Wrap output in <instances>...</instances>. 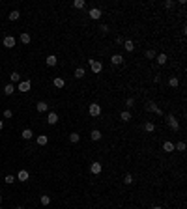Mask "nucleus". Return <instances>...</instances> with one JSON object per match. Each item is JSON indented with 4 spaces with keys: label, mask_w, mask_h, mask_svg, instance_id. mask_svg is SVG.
Here are the masks:
<instances>
[{
    "label": "nucleus",
    "mask_w": 187,
    "mask_h": 209,
    "mask_svg": "<svg viewBox=\"0 0 187 209\" xmlns=\"http://www.w3.org/2000/svg\"><path fill=\"white\" fill-rule=\"evenodd\" d=\"M166 123H169V127L172 129V131H178V129H180V123H178V120L172 116V114H169V116H166Z\"/></svg>",
    "instance_id": "nucleus-1"
},
{
    "label": "nucleus",
    "mask_w": 187,
    "mask_h": 209,
    "mask_svg": "<svg viewBox=\"0 0 187 209\" xmlns=\"http://www.w3.org/2000/svg\"><path fill=\"white\" fill-rule=\"evenodd\" d=\"M90 62V67H92V73H101L103 71V62L99 60H88Z\"/></svg>",
    "instance_id": "nucleus-2"
},
{
    "label": "nucleus",
    "mask_w": 187,
    "mask_h": 209,
    "mask_svg": "<svg viewBox=\"0 0 187 209\" xmlns=\"http://www.w3.org/2000/svg\"><path fill=\"white\" fill-rule=\"evenodd\" d=\"M88 112H90V116H94V118L101 116V105L92 103V105H90V108H88Z\"/></svg>",
    "instance_id": "nucleus-3"
},
{
    "label": "nucleus",
    "mask_w": 187,
    "mask_h": 209,
    "mask_svg": "<svg viewBox=\"0 0 187 209\" xmlns=\"http://www.w3.org/2000/svg\"><path fill=\"white\" fill-rule=\"evenodd\" d=\"M146 110H148V112H155V114H159V116H161V108H159V106L153 103V101H148V103H146Z\"/></svg>",
    "instance_id": "nucleus-4"
},
{
    "label": "nucleus",
    "mask_w": 187,
    "mask_h": 209,
    "mask_svg": "<svg viewBox=\"0 0 187 209\" xmlns=\"http://www.w3.org/2000/svg\"><path fill=\"white\" fill-rule=\"evenodd\" d=\"M30 88H32V82L30 80H21L19 82V92H30Z\"/></svg>",
    "instance_id": "nucleus-5"
},
{
    "label": "nucleus",
    "mask_w": 187,
    "mask_h": 209,
    "mask_svg": "<svg viewBox=\"0 0 187 209\" xmlns=\"http://www.w3.org/2000/svg\"><path fill=\"white\" fill-rule=\"evenodd\" d=\"M88 17H90V19H94V21L101 19V10H99V7H92V10L88 11Z\"/></svg>",
    "instance_id": "nucleus-6"
},
{
    "label": "nucleus",
    "mask_w": 187,
    "mask_h": 209,
    "mask_svg": "<svg viewBox=\"0 0 187 209\" xmlns=\"http://www.w3.org/2000/svg\"><path fill=\"white\" fill-rule=\"evenodd\" d=\"M4 47H6V49H13L15 47V37L13 35H6V37H4Z\"/></svg>",
    "instance_id": "nucleus-7"
},
{
    "label": "nucleus",
    "mask_w": 187,
    "mask_h": 209,
    "mask_svg": "<svg viewBox=\"0 0 187 209\" xmlns=\"http://www.w3.org/2000/svg\"><path fill=\"white\" fill-rule=\"evenodd\" d=\"M110 62H112V65H122L124 64V56H122V54H112V56H110Z\"/></svg>",
    "instance_id": "nucleus-8"
},
{
    "label": "nucleus",
    "mask_w": 187,
    "mask_h": 209,
    "mask_svg": "<svg viewBox=\"0 0 187 209\" xmlns=\"http://www.w3.org/2000/svg\"><path fill=\"white\" fill-rule=\"evenodd\" d=\"M90 172H92V174H101V163H97V161H94L92 164H90Z\"/></svg>",
    "instance_id": "nucleus-9"
},
{
    "label": "nucleus",
    "mask_w": 187,
    "mask_h": 209,
    "mask_svg": "<svg viewBox=\"0 0 187 209\" xmlns=\"http://www.w3.org/2000/svg\"><path fill=\"white\" fill-rule=\"evenodd\" d=\"M47 123H49V125H56L58 123V114L56 112H49V116H47Z\"/></svg>",
    "instance_id": "nucleus-10"
},
{
    "label": "nucleus",
    "mask_w": 187,
    "mask_h": 209,
    "mask_svg": "<svg viewBox=\"0 0 187 209\" xmlns=\"http://www.w3.org/2000/svg\"><path fill=\"white\" fill-rule=\"evenodd\" d=\"M17 179L19 181H23V183H26V181L30 179V174L26 170H19V174H17Z\"/></svg>",
    "instance_id": "nucleus-11"
},
{
    "label": "nucleus",
    "mask_w": 187,
    "mask_h": 209,
    "mask_svg": "<svg viewBox=\"0 0 187 209\" xmlns=\"http://www.w3.org/2000/svg\"><path fill=\"white\" fill-rule=\"evenodd\" d=\"M163 151H165V153H172V151H174V144H172L170 140L163 142Z\"/></svg>",
    "instance_id": "nucleus-12"
},
{
    "label": "nucleus",
    "mask_w": 187,
    "mask_h": 209,
    "mask_svg": "<svg viewBox=\"0 0 187 209\" xmlns=\"http://www.w3.org/2000/svg\"><path fill=\"white\" fill-rule=\"evenodd\" d=\"M36 110H38V112H47V110H49V105H47L45 101H39V103L36 105Z\"/></svg>",
    "instance_id": "nucleus-13"
},
{
    "label": "nucleus",
    "mask_w": 187,
    "mask_h": 209,
    "mask_svg": "<svg viewBox=\"0 0 187 209\" xmlns=\"http://www.w3.org/2000/svg\"><path fill=\"white\" fill-rule=\"evenodd\" d=\"M36 142H38V146H45L47 142H49V136L47 135H39L38 138H36Z\"/></svg>",
    "instance_id": "nucleus-14"
},
{
    "label": "nucleus",
    "mask_w": 187,
    "mask_h": 209,
    "mask_svg": "<svg viewBox=\"0 0 187 209\" xmlns=\"http://www.w3.org/2000/svg\"><path fill=\"white\" fill-rule=\"evenodd\" d=\"M45 62H47V65H51V67H54V65H56V62H58V60H56V56H54V54H49V56H47V60H45Z\"/></svg>",
    "instance_id": "nucleus-15"
},
{
    "label": "nucleus",
    "mask_w": 187,
    "mask_h": 209,
    "mask_svg": "<svg viewBox=\"0 0 187 209\" xmlns=\"http://www.w3.org/2000/svg\"><path fill=\"white\" fill-rule=\"evenodd\" d=\"M90 138L95 140V142H97V140H101V131H99V129H94V131L90 133Z\"/></svg>",
    "instance_id": "nucleus-16"
},
{
    "label": "nucleus",
    "mask_w": 187,
    "mask_h": 209,
    "mask_svg": "<svg viewBox=\"0 0 187 209\" xmlns=\"http://www.w3.org/2000/svg\"><path fill=\"white\" fill-rule=\"evenodd\" d=\"M84 75H86L84 67H77V69H75V73H73V77H75V78H82Z\"/></svg>",
    "instance_id": "nucleus-17"
},
{
    "label": "nucleus",
    "mask_w": 187,
    "mask_h": 209,
    "mask_svg": "<svg viewBox=\"0 0 187 209\" xmlns=\"http://www.w3.org/2000/svg\"><path fill=\"white\" fill-rule=\"evenodd\" d=\"M13 92H15V86L11 84V82H10V84H6V86H4V93H6V95H11Z\"/></svg>",
    "instance_id": "nucleus-18"
},
{
    "label": "nucleus",
    "mask_w": 187,
    "mask_h": 209,
    "mask_svg": "<svg viewBox=\"0 0 187 209\" xmlns=\"http://www.w3.org/2000/svg\"><path fill=\"white\" fill-rule=\"evenodd\" d=\"M21 136H23L25 140H30L32 136H34V133H32V129H25V131L21 133Z\"/></svg>",
    "instance_id": "nucleus-19"
},
{
    "label": "nucleus",
    "mask_w": 187,
    "mask_h": 209,
    "mask_svg": "<svg viewBox=\"0 0 187 209\" xmlns=\"http://www.w3.org/2000/svg\"><path fill=\"white\" fill-rule=\"evenodd\" d=\"M144 131L146 133H153V131H155V125H153L152 121H146V123H144Z\"/></svg>",
    "instance_id": "nucleus-20"
},
{
    "label": "nucleus",
    "mask_w": 187,
    "mask_h": 209,
    "mask_svg": "<svg viewBox=\"0 0 187 209\" xmlns=\"http://www.w3.org/2000/svg\"><path fill=\"white\" fill-rule=\"evenodd\" d=\"M166 60H169V58H166V54H165V52H161V54L157 56V64H159V65H165V64H166Z\"/></svg>",
    "instance_id": "nucleus-21"
},
{
    "label": "nucleus",
    "mask_w": 187,
    "mask_h": 209,
    "mask_svg": "<svg viewBox=\"0 0 187 209\" xmlns=\"http://www.w3.org/2000/svg\"><path fill=\"white\" fill-rule=\"evenodd\" d=\"M53 84L56 86V88H64V86H66V82H64V78H60V77H56L53 80Z\"/></svg>",
    "instance_id": "nucleus-22"
},
{
    "label": "nucleus",
    "mask_w": 187,
    "mask_h": 209,
    "mask_svg": "<svg viewBox=\"0 0 187 209\" xmlns=\"http://www.w3.org/2000/svg\"><path fill=\"white\" fill-rule=\"evenodd\" d=\"M120 120L122 121H129L131 120V112H129V110H124V112L120 114Z\"/></svg>",
    "instance_id": "nucleus-23"
},
{
    "label": "nucleus",
    "mask_w": 187,
    "mask_h": 209,
    "mask_svg": "<svg viewBox=\"0 0 187 209\" xmlns=\"http://www.w3.org/2000/svg\"><path fill=\"white\" fill-rule=\"evenodd\" d=\"M124 49L127 50V52H131V50L135 49V43L133 41H124Z\"/></svg>",
    "instance_id": "nucleus-24"
},
{
    "label": "nucleus",
    "mask_w": 187,
    "mask_h": 209,
    "mask_svg": "<svg viewBox=\"0 0 187 209\" xmlns=\"http://www.w3.org/2000/svg\"><path fill=\"white\" fill-rule=\"evenodd\" d=\"M8 17H10V21H17V19H19V17H21V13H19V11H17V10H13V11H11V13H10V15H8Z\"/></svg>",
    "instance_id": "nucleus-25"
},
{
    "label": "nucleus",
    "mask_w": 187,
    "mask_h": 209,
    "mask_svg": "<svg viewBox=\"0 0 187 209\" xmlns=\"http://www.w3.org/2000/svg\"><path fill=\"white\" fill-rule=\"evenodd\" d=\"M79 140H81V136H79L77 133H71V135H69V142H71V144H77Z\"/></svg>",
    "instance_id": "nucleus-26"
},
{
    "label": "nucleus",
    "mask_w": 187,
    "mask_h": 209,
    "mask_svg": "<svg viewBox=\"0 0 187 209\" xmlns=\"http://www.w3.org/2000/svg\"><path fill=\"white\" fill-rule=\"evenodd\" d=\"M21 43H25V45H28V43H30V35L26 34V32L21 34Z\"/></svg>",
    "instance_id": "nucleus-27"
},
{
    "label": "nucleus",
    "mask_w": 187,
    "mask_h": 209,
    "mask_svg": "<svg viewBox=\"0 0 187 209\" xmlns=\"http://www.w3.org/2000/svg\"><path fill=\"white\" fill-rule=\"evenodd\" d=\"M73 6L77 7V10H82V7L86 6V2H84V0H75V2H73Z\"/></svg>",
    "instance_id": "nucleus-28"
},
{
    "label": "nucleus",
    "mask_w": 187,
    "mask_h": 209,
    "mask_svg": "<svg viewBox=\"0 0 187 209\" xmlns=\"http://www.w3.org/2000/svg\"><path fill=\"white\" fill-rule=\"evenodd\" d=\"M174 149H176V151H185V142H178V144H174Z\"/></svg>",
    "instance_id": "nucleus-29"
},
{
    "label": "nucleus",
    "mask_w": 187,
    "mask_h": 209,
    "mask_svg": "<svg viewBox=\"0 0 187 209\" xmlns=\"http://www.w3.org/2000/svg\"><path fill=\"white\" fill-rule=\"evenodd\" d=\"M169 84L172 86V88H176V86L180 84V80H178V77H170V78H169Z\"/></svg>",
    "instance_id": "nucleus-30"
},
{
    "label": "nucleus",
    "mask_w": 187,
    "mask_h": 209,
    "mask_svg": "<svg viewBox=\"0 0 187 209\" xmlns=\"http://www.w3.org/2000/svg\"><path fill=\"white\" fill-rule=\"evenodd\" d=\"M49 204H51L49 194H41V206H49Z\"/></svg>",
    "instance_id": "nucleus-31"
},
{
    "label": "nucleus",
    "mask_w": 187,
    "mask_h": 209,
    "mask_svg": "<svg viewBox=\"0 0 187 209\" xmlns=\"http://www.w3.org/2000/svg\"><path fill=\"white\" fill-rule=\"evenodd\" d=\"M10 77H11V84H13V82H21V75L19 73H11Z\"/></svg>",
    "instance_id": "nucleus-32"
},
{
    "label": "nucleus",
    "mask_w": 187,
    "mask_h": 209,
    "mask_svg": "<svg viewBox=\"0 0 187 209\" xmlns=\"http://www.w3.org/2000/svg\"><path fill=\"white\" fill-rule=\"evenodd\" d=\"M124 183H125V185H131V183H133V176L127 174V176L124 177Z\"/></svg>",
    "instance_id": "nucleus-33"
},
{
    "label": "nucleus",
    "mask_w": 187,
    "mask_h": 209,
    "mask_svg": "<svg viewBox=\"0 0 187 209\" xmlns=\"http://www.w3.org/2000/svg\"><path fill=\"white\" fill-rule=\"evenodd\" d=\"M4 181H6L8 185H11V183H13V181H15V177H13V176L10 174V176H6V177H4Z\"/></svg>",
    "instance_id": "nucleus-34"
},
{
    "label": "nucleus",
    "mask_w": 187,
    "mask_h": 209,
    "mask_svg": "<svg viewBox=\"0 0 187 209\" xmlns=\"http://www.w3.org/2000/svg\"><path fill=\"white\" fill-rule=\"evenodd\" d=\"M146 58H150V60H152V58H155V50H146Z\"/></svg>",
    "instance_id": "nucleus-35"
},
{
    "label": "nucleus",
    "mask_w": 187,
    "mask_h": 209,
    "mask_svg": "<svg viewBox=\"0 0 187 209\" xmlns=\"http://www.w3.org/2000/svg\"><path fill=\"white\" fill-rule=\"evenodd\" d=\"M11 116H13V112H11L10 108H6V110H4V118H11Z\"/></svg>",
    "instance_id": "nucleus-36"
},
{
    "label": "nucleus",
    "mask_w": 187,
    "mask_h": 209,
    "mask_svg": "<svg viewBox=\"0 0 187 209\" xmlns=\"http://www.w3.org/2000/svg\"><path fill=\"white\" fill-rule=\"evenodd\" d=\"M99 30H101V34H107V32H109V26H107V25H101V28H99Z\"/></svg>",
    "instance_id": "nucleus-37"
},
{
    "label": "nucleus",
    "mask_w": 187,
    "mask_h": 209,
    "mask_svg": "<svg viewBox=\"0 0 187 209\" xmlns=\"http://www.w3.org/2000/svg\"><path fill=\"white\" fill-rule=\"evenodd\" d=\"M165 7H174V2H172V0H166V2H165Z\"/></svg>",
    "instance_id": "nucleus-38"
},
{
    "label": "nucleus",
    "mask_w": 187,
    "mask_h": 209,
    "mask_svg": "<svg viewBox=\"0 0 187 209\" xmlns=\"http://www.w3.org/2000/svg\"><path fill=\"white\" fill-rule=\"evenodd\" d=\"M125 105H127V106H129V108H131V106H133V105H135V101H133V99H131V97H129V99H127V101H125Z\"/></svg>",
    "instance_id": "nucleus-39"
},
{
    "label": "nucleus",
    "mask_w": 187,
    "mask_h": 209,
    "mask_svg": "<svg viewBox=\"0 0 187 209\" xmlns=\"http://www.w3.org/2000/svg\"><path fill=\"white\" fill-rule=\"evenodd\" d=\"M116 43H118V45H124V37H122V35H118V37H116Z\"/></svg>",
    "instance_id": "nucleus-40"
},
{
    "label": "nucleus",
    "mask_w": 187,
    "mask_h": 209,
    "mask_svg": "<svg viewBox=\"0 0 187 209\" xmlns=\"http://www.w3.org/2000/svg\"><path fill=\"white\" fill-rule=\"evenodd\" d=\"M2 129H4V121L0 120V131H2Z\"/></svg>",
    "instance_id": "nucleus-41"
},
{
    "label": "nucleus",
    "mask_w": 187,
    "mask_h": 209,
    "mask_svg": "<svg viewBox=\"0 0 187 209\" xmlns=\"http://www.w3.org/2000/svg\"><path fill=\"white\" fill-rule=\"evenodd\" d=\"M15 209H25V207H23V206H19V207H15Z\"/></svg>",
    "instance_id": "nucleus-42"
},
{
    "label": "nucleus",
    "mask_w": 187,
    "mask_h": 209,
    "mask_svg": "<svg viewBox=\"0 0 187 209\" xmlns=\"http://www.w3.org/2000/svg\"><path fill=\"white\" fill-rule=\"evenodd\" d=\"M152 209H161V207H159V206H155V207H152Z\"/></svg>",
    "instance_id": "nucleus-43"
},
{
    "label": "nucleus",
    "mask_w": 187,
    "mask_h": 209,
    "mask_svg": "<svg viewBox=\"0 0 187 209\" xmlns=\"http://www.w3.org/2000/svg\"><path fill=\"white\" fill-rule=\"evenodd\" d=\"M0 202H2V194H0Z\"/></svg>",
    "instance_id": "nucleus-44"
}]
</instances>
